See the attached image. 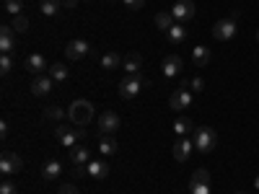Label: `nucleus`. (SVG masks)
Masks as SVG:
<instances>
[{
    "label": "nucleus",
    "instance_id": "nucleus-1",
    "mask_svg": "<svg viewBox=\"0 0 259 194\" xmlns=\"http://www.w3.org/2000/svg\"><path fill=\"white\" fill-rule=\"evenodd\" d=\"M68 119H70L75 127H85L91 119H96L94 104L85 101V99H75V101L70 104V109H68Z\"/></svg>",
    "mask_w": 259,
    "mask_h": 194
},
{
    "label": "nucleus",
    "instance_id": "nucleus-2",
    "mask_svg": "<svg viewBox=\"0 0 259 194\" xmlns=\"http://www.w3.org/2000/svg\"><path fill=\"white\" fill-rule=\"evenodd\" d=\"M236 31H239V11H233L228 18L215 21V26H212V36L218 41H231L236 36Z\"/></svg>",
    "mask_w": 259,
    "mask_h": 194
},
{
    "label": "nucleus",
    "instance_id": "nucleus-3",
    "mask_svg": "<svg viewBox=\"0 0 259 194\" xmlns=\"http://www.w3.org/2000/svg\"><path fill=\"white\" fill-rule=\"evenodd\" d=\"M192 142L200 153H210V150H215V145H218V132H215L212 127H197L192 132Z\"/></svg>",
    "mask_w": 259,
    "mask_h": 194
},
{
    "label": "nucleus",
    "instance_id": "nucleus-4",
    "mask_svg": "<svg viewBox=\"0 0 259 194\" xmlns=\"http://www.w3.org/2000/svg\"><path fill=\"white\" fill-rule=\"evenodd\" d=\"M148 80H143L140 75H127L119 80V96L122 99H135L140 93V88H145Z\"/></svg>",
    "mask_w": 259,
    "mask_h": 194
},
{
    "label": "nucleus",
    "instance_id": "nucleus-5",
    "mask_svg": "<svg viewBox=\"0 0 259 194\" xmlns=\"http://www.w3.org/2000/svg\"><path fill=\"white\" fill-rule=\"evenodd\" d=\"M21 168H24V158L18 153H3L0 156V171H3V176H13Z\"/></svg>",
    "mask_w": 259,
    "mask_h": 194
},
{
    "label": "nucleus",
    "instance_id": "nucleus-6",
    "mask_svg": "<svg viewBox=\"0 0 259 194\" xmlns=\"http://www.w3.org/2000/svg\"><path fill=\"white\" fill-rule=\"evenodd\" d=\"M96 122H99V132H101V135H114V132H119V124H122L114 112H101Z\"/></svg>",
    "mask_w": 259,
    "mask_h": 194
},
{
    "label": "nucleus",
    "instance_id": "nucleus-7",
    "mask_svg": "<svg viewBox=\"0 0 259 194\" xmlns=\"http://www.w3.org/2000/svg\"><path fill=\"white\" fill-rule=\"evenodd\" d=\"M89 55H91V44L85 39H73V41H68V47H65V57H70V60H83Z\"/></svg>",
    "mask_w": 259,
    "mask_h": 194
},
{
    "label": "nucleus",
    "instance_id": "nucleus-8",
    "mask_svg": "<svg viewBox=\"0 0 259 194\" xmlns=\"http://www.w3.org/2000/svg\"><path fill=\"white\" fill-rule=\"evenodd\" d=\"M55 137H57V142L60 145H65V148H73V145H78V129L75 127H68V124H57L55 127Z\"/></svg>",
    "mask_w": 259,
    "mask_h": 194
},
{
    "label": "nucleus",
    "instance_id": "nucleus-9",
    "mask_svg": "<svg viewBox=\"0 0 259 194\" xmlns=\"http://www.w3.org/2000/svg\"><path fill=\"white\" fill-rule=\"evenodd\" d=\"M171 13H174L177 24H184V21H192L194 18V3L192 0H177L174 8H171Z\"/></svg>",
    "mask_w": 259,
    "mask_h": 194
},
{
    "label": "nucleus",
    "instance_id": "nucleus-10",
    "mask_svg": "<svg viewBox=\"0 0 259 194\" xmlns=\"http://www.w3.org/2000/svg\"><path fill=\"white\" fill-rule=\"evenodd\" d=\"M182 70H184V62L179 55H168L163 60V78H179Z\"/></svg>",
    "mask_w": 259,
    "mask_h": 194
},
{
    "label": "nucleus",
    "instance_id": "nucleus-11",
    "mask_svg": "<svg viewBox=\"0 0 259 194\" xmlns=\"http://www.w3.org/2000/svg\"><path fill=\"white\" fill-rule=\"evenodd\" d=\"M24 68L31 73V75H45V70H47V60H45V55H29L26 60H24Z\"/></svg>",
    "mask_w": 259,
    "mask_h": 194
},
{
    "label": "nucleus",
    "instance_id": "nucleus-12",
    "mask_svg": "<svg viewBox=\"0 0 259 194\" xmlns=\"http://www.w3.org/2000/svg\"><path fill=\"white\" fill-rule=\"evenodd\" d=\"M52 78L50 75H34V80H31V93L34 96H50L52 93Z\"/></svg>",
    "mask_w": 259,
    "mask_h": 194
},
{
    "label": "nucleus",
    "instance_id": "nucleus-13",
    "mask_svg": "<svg viewBox=\"0 0 259 194\" xmlns=\"http://www.w3.org/2000/svg\"><path fill=\"white\" fill-rule=\"evenodd\" d=\"M192 104V93L187 91V88H179V91H174L171 93V99H168V106L174 112H182V109H187V106Z\"/></svg>",
    "mask_w": 259,
    "mask_h": 194
},
{
    "label": "nucleus",
    "instance_id": "nucleus-14",
    "mask_svg": "<svg viewBox=\"0 0 259 194\" xmlns=\"http://www.w3.org/2000/svg\"><path fill=\"white\" fill-rule=\"evenodd\" d=\"M85 168H89V179L101 181V179L109 176V163H106V161H89Z\"/></svg>",
    "mask_w": 259,
    "mask_h": 194
},
{
    "label": "nucleus",
    "instance_id": "nucleus-15",
    "mask_svg": "<svg viewBox=\"0 0 259 194\" xmlns=\"http://www.w3.org/2000/svg\"><path fill=\"white\" fill-rule=\"evenodd\" d=\"M16 47V29L13 26H3L0 29V50H3V55H11Z\"/></svg>",
    "mask_w": 259,
    "mask_h": 194
},
{
    "label": "nucleus",
    "instance_id": "nucleus-16",
    "mask_svg": "<svg viewBox=\"0 0 259 194\" xmlns=\"http://www.w3.org/2000/svg\"><path fill=\"white\" fill-rule=\"evenodd\" d=\"M122 68H124L127 75H138L140 68H143V55H140V52H130V55H124Z\"/></svg>",
    "mask_w": 259,
    "mask_h": 194
},
{
    "label": "nucleus",
    "instance_id": "nucleus-17",
    "mask_svg": "<svg viewBox=\"0 0 259 194\" xmlns=\"http://www.w3.org/2000/svg\"><path fill=\"white\" fill-rule=\"evenodd\" d=\"M192 148H194V142H192V140H187V137H179V140L174 142V158H177L179 163L189 161V156H192Z\"/></svg>",
    "mask_w": 259,
    "mask_h": 194
},
{
    "label": "nucleus",
    "instance_id": "nucleus-18",
    "mask_svg": "<svg viewBox=\"0 0 259 194\" xmlns=\"http://www.w3.org/2000/svg\"><path fill=\"white\" fill-rule=\"evenodd\" d=\"M117 150H119V145H117V140H114L112 135H104V137L99 140V153H101L104 158L117 156Z\"/></svg>",
    "mask_w": 259,
    "mask_h": 194
},
{
    "label": "nucleus",
    "instance_id": "nucleus-19",
    "mask_svg": "<svg viewBox=\"0 0 259 194\" xmlns=\"http://www.w3.org/2000/svg\"><path fill=\"white\" fill-rule=\"evenodd\" d=\"M89 158H91V153H89V148H85V145H73L70 148V161L75 166H85Z\"/></svg>",
    "mask_w": 259,
    "mask_h": 194
},
{
    "label": "nucleus",
    "instance_id": "nucleus-20",
    "mask_svg": "<svg viewBox=\"0 0 259 194\" xmlns=\"http://www.w3.org/2000/svg\"><path fill=\"white\" fill-rule=\"evenodd\" d=\"M60 174H62L60 161H47L45 166H41V179H45V181H55Z\"/></svg>",
    "mask_w": 259,
    "mask_h": 194
},
{
    "label": "nucleus",
    "instance_id": "nucleus-21",
    "mask_svg": "<svg viewBox=\"0 0 259 194\" xmlns=\"http://www.w3.org/2000/svg\"><path fill=\"white\" fill-rule=\"evenodd\" d=\"M174 24H177V18H174V13H171V11H161V13H156V29L168 31Z\"/></svg>",
    "mask_w": 259,
    "mask_h": 194
},
{
    "label": "nucleus",
    "instance_id": "nucleus-22",
    "mask_svg": "<svg viewBox=\"0 0 259 194\" xmlns=\"http://www.w3.org/2000/svg\"><path fill=\"white\" fill-rule=\"evenodd\" d=\"M122 62H124V57H119L117 52H106V55L101 57V68H104V70H117Z\"/></svg>",
    "mask_w": 259,
    "mask_h": 194
},
{
    "label": "nucleus",
    "instance_id": "nucleus-23",
    "mask_svg": "<svg viewBox=\"0 0 259 194\" xmlns=\"http://www.w3.org/2000/svg\"><path fill=\"white\" fill-rule=\"evenodd\" d=\"M50 78L57 80V83L68 80V65H65V62H55V65H50Z\"/></svg>",
    "mask_w": 259,
    "mask_h": 194
},
{
    "label": "nucleus",
    "instance_id": "nucleus-24",
    "mask_svg": "<svg viewBox=\"0 0 259 194\" xmlns=\"http://www.w3.org/2000/svg\"><path fill=\"white\" fill-rule=\"evenodd\" d=\"M174 132H177L179 137H187L189 132H194V124H192V119H187V117H179V119L174 122Z\"/></svg>",
    "mask_w": 259,
    "mask_h": 194
},
{
    "label": "nucleus",
    "instance_id": "nucleus-25",
    "mask_svg": "<svg viewBox=\"0 0 259 194\" xmlns=\"http://www.w3.org/2000/svg\"><path fill=\"white\" fill-rule=\"evenodd\" d=\"M60 6H62V0H39V11H41V16H57Z\"/></svg>",
    "mask_w": 259,
    "mask_h": 194
},
{
    "label": "nucleus",
    "instance_id": "nucleus-26",
    "mask_svg": "<svg viewBox=\"0 0 259 194\" xmlns=\"http://www.w3.org/2000/svg\"><path fill=\"white\" fill-rule=\"evenodd\" d=\"M166 34H168V41H174V44H179V41H184V39H187V29H184L182 24H174Z\"/></svg>",
    "mask_w": 259,
    "mask_h": 194
},
{
    "label": "nucleus",
    "instance_id": "nucleus-27",
    "mask_svg": "<svg viewBox=\"0 0 259 194\" xmlns=\"http://www.w3.org/2000/svg\"><path fill=\"white\" fill-rule=\"evenodd\" d=\"M192 57H194V65H197V68H202V65L210 62V50H207V47H194Z\"/></svg>",
    "mask_w": 259,
    "mask_h": 194
},
{
    "label": "nucleus",
    "instance_id": "nucleus-28",
    "mask_svg": "<svg viewBox=\"0 0 259 194\" xmlns=\"http://www.w3.org/2000/svg\"><path fill=\"white\" fill-rule=\"evenodd\" d=\"M3 8H6L8 16H21V11H24V0H6Z\"/></svg>",
    "mask_w": 259,
    "mask_h": 194
},
{
    "label": "nucleus",
    "instance_id": "nucleus-29",
    "mask_svg": "<svg viewBox=\"0 0 259 194\" xmlns=\"http://www.w3.org/2000/svg\"><path fill=\"white\" fill-rule=\"evenodd\" d=\"M11 70H13V57L11 55H3L0 57V75H11Z\"/></svg>",
    "mask_w": 259,
    "mask_h": 194
},
{
    "label": "nucleus",
    "instance_id": "nucleus-30",
    "mask_svg": "<svg viewBox=\"0 0 259 194\" xmlns=\"http://www.w3.org/2000/svg\"><path fill=\"white\" fill-rule=\"evenodd\" d=\"M192 181H200V184H210V171L207 168H197L192 174Z\"/></svg>",
    "mask_w": 259,
    "mask_h": 194
},
{
    "label": "nucleus",
    "instance_id": "nucleus-31",
    "mask_svg": "<svg viewBox=\"0 0 259 194\" xmlns=\"http://www.w3.org/2000/svg\"><path fill=\"white\" fill-rule=\"evenodd\" d=\"M45 117L57 122V119H65V112L60 109V106H47V109H45Z\"/></svg>",
    "mask_w": 259,
    "mask_h": 194
},
{
    "label": "nucleus",
    "instance_id": "nucleus-32",
    "mask_svg": "<svg viewBox=\"0 0 259 194\" xmlns=\"http://www.w3.org/2000/svg\"><path fill=\"white\" fill-rule=\"evenodd\" d=\"M189 194H210V184H200V181H189Z\"/></svg>",
    "mask_w": 259,
    "mask_h": 194
},
{
    "label": "nucleus",
    "instance_id": "nucleus-33",
    "mask_svg": "<svg viewBox=\"0 0 259 194\" xmlns=\"http://www.w3.org/2000/svg\"><path fill=\"white\" fill-rule=\"evenodd\" d=\"M13 29H16V31H26V29H29V21H26L24 16H13Z\"/></svg>",
    "mask_w": 259,
    "mask_h": 194
},
{
    "label": "nucleus",
    "instance_id": "nucleus-34",
    "mask_svg": "<svg viewBox=\"0 0 259 194\" xmlns=\"http://www.w3.org/2000/svg\"><path fill=\"white\" fill-rule=\"evenodd\" d=\"M202 88H205V80H202V78H192V80H189V91L200 93Z\"/></svg>",
    "mask_w": 259,
    "mask_h": 194
},
{
    "label": "nucleus",
    "instance_id": "nucleus-35",
    "mask_svg": "<svg viewBox=\"0 0 259 194\" xmlns=\"http://www.w3.org/2000/svg\"><path fill=\"white\" fill-rule=\"evenodd\" d=\"M122 3H124L130 11H140V8L145 6V0H122Z\"/></svg>",
    "mask_w": 259,
    "mask_h": 194
},
{
    "label": "nucleus",
    "instance_id": "nucleus-36",
    "mask_svg": "<svg viewBox=\"0 0 259 194\" xmlns=\"http://www.w3.org/2000/svg\"><path fill=\"white\" fill-rule=\"evenodd\" d=\"M0 194H16V184L13 181H3L0 184Z\"/></svg>",
    "mask_w": 259,
    "mask_h": 194
},
{
    "label": "nucleus",
    "instance_id": "nucleus-37",
    "mask_svg": "<svg viewBox=\"0 0 259 194\" xmlns=\"http://www.w3.org/2000/svg\"><path fill=\"white\" fill-rule=\"evenodd\" d=\"M57 194H78V186H73V184H62V186L57 189Z\"/></svg>",
    "mask_w": 259,
    "mask_h": 194
},
{
    "label": "nucleus",
    "instance_id": "nucleus-38",
    "mask_svg": "<svg viewBox=\"0 0 259 194\" xmlns=\"http://www.w3.org/2000/svg\"><path fill=\"white\" fill-rule=\"evenodd\" d=\"M73 176H75V179L89 176V168H85V166H75V168H73Z\"/></svg>",
    "mask_w": 259,
    "mask_h": 194
},
{
    "label": "nucleus",
    "instance_id": "nucleus-39",
    "mask_svg": "<svg viewBox=\"0 0 259 194\" xmlns=\"http://www.w3.org/2000/svg\"><path fill=\"white\" fill-rule=\"evenodd\" d=\"M0 135H3V137H8V122H6V119L0 122Z\"/></svg>",
    "mask_w": 259,
    "mask_h": 194
},
{
    "label": "nucleus",
    "instance_id": "nucleus-40",
    "mask_svg": "<svg viewBox=\"0 0 259 194\" xmlns=\"http://www.w3.org/2000/svg\"><path fill=\"white\" fill-rule=\"evenodd\" d=\"M62 6L65 8H73V6H78V0H62Z\"/></svg>",
    "mask_w": 259,
    "mask_h": 194
},
{
    "label": "nucleus",
    "instance_id": "nucleus-41",
    "mask_svg": "<svg viewBox=\"0 0 259 194\" xmlns=\"http://www.w3.org/2000/svg\"><path fill=\"white\" fill-rule=\"evenodd\" d=\"M254 189H259V176H256V179H254Z\"/></svg>",
    "mask_w": 259,
    "mask_h": 194
},
{
    "label": "nucleus",
    "instance_id": "nucleus-42",
    "mask_svg": "<svg viewBox=\"0 0 259 194\" xmlns=\"http://www.w3.org/2000/svg\"><path fill=\"white\" fill-rule=\"evenodd\" d=\"M256 41H259V31H256Z\"/></svg>",
    "mask_w": 259,
    "mask_h": 194
},
{
    "label": "nucleus",
    "instance_id": "nucleus-43",
    "mask_svg": "<svg viewBox=\"0 0 259 194\" xmlns=\"http://www.w3.org/2000/svg\"><path fill=\"white\" fill-rule=\"evenodd\" d=\"M236 194H241V191H236Z\"/></svg>",
    "mask_w": 259,
    "mask_h": 194
}]
</instances>
